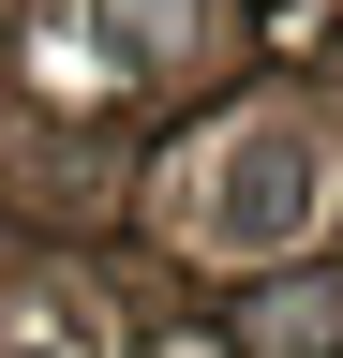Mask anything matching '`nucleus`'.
I'll return each instance as SVG.
<instances>
[{"instance_id": "f257e3e1", "label": "nucleus", "mask_w": 343, "mask_h": 358, "mask_svg": "<svg viewBox=\"0 0 343 358\" xmlns=\"http://www.w3.org/2000/svg\"><path fill=\"white\" fill-rule=\"evenodd\" d=\"M314 209H328V120L269 105V120H239L224 179L194 194V239H209V254H284Z\"/></svg>"}, {"instance_id": "f03ea898", "label": "nucleus", "mask_w": 343, "mask_h": 358, "mask_svg": "<svg viewBox=\"0 0 343 358\" xmlns=\"http://www.w3.org/2000/svg\"><path fill=\"white\" fill-rule=\"evenodd\" d=\"M105 45L119 60H180V45H209V0H105Z\"/></svg>"}, {"instance_id": "7ed1b4c3", "label": "nucleus", "mask_w": 343, "mask_h": 358, "mask_svg": "<svg viewBox=\"0 0 343 358\" xmlns=\"http://www.w3.org/2000/svg\"><path fill=\"white\" fill-rule=\"evenodd\" d=\"M0 358H45V343H0Z\"/></svg>"}]
</instances>
